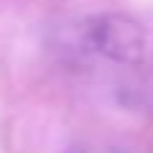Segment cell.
<instances>
[{
  "label": "cell",
  "mask_w": 153,
  "mask_h": 153,
  "mask_svg": "<svg viewBox=\"0 0 153 153\" xmlns=\"http://www.w3.org/2000/svg\"><path fill=\"white\" fill-rule=\"evenodd\" d=\"M84 44L89 51L125 66H138L146 59V31L125 13H102L84 23Z\"/></svg>",
  "instance_id": "cell-1"
},
{
  "label": "cell",
  "mask_w": 153,
  "mask_h": 153,
  "mask_svg": "<svg viewBox=\"0 0 153 153\" xmlns=\"http://www.w3.org/2000/svg\"><path fill=\"white\" fill-rule=\"evenodd\" d=\"M84 153H128V151H120V148H94V151H84Z\"/></svg>",
  "instance_id": "cell-2"
}]
</instances>
